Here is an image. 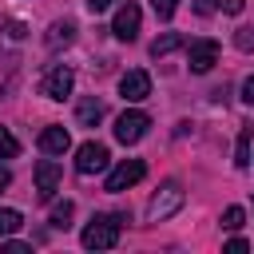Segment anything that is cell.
<instances>
[{
    "label": "cell",
    "mask_w": 254,
    "mask_h": 254,
    "mask_svg": "<svg viewBox=\"0 0 254 254\" xmlns=\"http://www.w3.org/2000/svg\"><path fill=\"white\" fill-rule=\"evenodd\" d=\"M123 222H127V214H95V218L83 226L79 242H83L87 250H111V246L119 242V230H123Z\"/></svg>",
    "instance_id": "6da1fadb"
},
{
    "label": "cell",
    "mask_w": 254,
    "mask_h": 254,
    "mask_svg": "<svg viewBox=\"0 0 254 254\" xmlns=\"http://www.w3.org/2000/svg\"><path fill=\"white\" fill-rule=\"evenodd\" d=\"M183 198H187V190L171 179V183H163L155 194H151V202H147V222H163V218H171L179 206H183Z\"/></svg>",
    "instance_id": "7a4b0ae2"
},
{
    "label": "cell",
    "mask_w": 254,
    "mask_h": 254,
    "mask_svg": "<svg viewBox=\"0 0 254 254\" xmlns=\"http://www.w3.org/2000/svg\"><path fill=\"white\" fill-rule=\"evenodd\" d=\"M147 127H151V115L147 111H123L119 119H115V139L123 143V147H131V143H139L143 135H147Z\"/></svg>",
    "instance_id": "3957f363"
},
{
    "label": "cell",
    "mask_w": 254,
    "mask_h": 254,
    "mask_svg": "<svg viewBox=\"0 0 254 254\" xmlns=\"http://www.w3.org/2000/svg\"><path fill=\"white\" fill-rule=\"evenodd\" d=\"M143 175H147V163H143V159H123V163H119V167L107 175V183H103V187H107L111 194H119V190L135 187Z\"/></svg>",
    "instance_id": "277c9868"
},
{
    "label": "cell",
    "mask_w": 254,
    "mask_h": 254,
    "mask_svg": "<svg viewBox=\"0 0 254 254\" xmlns=\"http://www.w3.org/2000/svg\"><path fill=\"white\" fill-rule=\"evenodd\" d=\"M187 64L194 75H206L214 64H218V40H190L187 48Z\"/></svg>",
    "instance_id": "5b68a950"
},
{
    "label": "cell",
    "mask_w": 254,
    "mask_h": 254,
    "mask_svg": "<svg viewBox=\"0 0 254 254\" xmlns=\"http://www.w3.org/2000/svg\"><path fill=\"white\" fill-rule=\"evenodd\" d=\"M107 163H111V155H107V147L95 143V139L75 151V171H79V175H99V171H107Z\"/></svg>",
    "instance_id": "8992f818"
},
{
    "label": "cell",
    "mask_w": 254,
    "mask_h": 254,
    "mask_svg": "<svg viewBox=\"0 0 254 254\" xmlns=\"http://www.w3.org/2000/svg\"><path fill=\"white\" fill-rule=\"evenodd\" d=\"M139 24H143V12H139V4H131V0H127V4L115 12L111 32H115V40H127V44H131V40L139 36Z\"/></svg>",
    "instance_id": "52a82bcc"
},
{
    "label": "cell",
    "mask_w": 254,
    "mask_h": 254,
    "mask_svg": "<svg viewBox=\"0 0 254 254\" xmlns=\"http://www.w3.org/2000/svg\"><path fill=\"white\" fill-rule=\"evenodd\" d=\"M71 87H75V75H71V67H52L48 75H44V83H40V91L48 95V99H67L71 95Z\"/></svg>",
    "instance_id": "ba28073f"
},
{
    "label": "cell",
    "mask_w": 254,
    "mask_h": 254,
    "mask_svg": "<svg viewBox=\"0 0 254 254\" xmlns=\"http://www.w3.org/2000/svg\"><path fill=\"white\" fill-rule=\"evenodd\" d=\"M119 95H123L127 103H139V99H147V95H151V75H147L143 67H131V71H123V79H119Z\"/></svg>",
    "instance_id": "9c48e42d"
},
{
    "label": "cell",
    "mask_w": 254,
    "mask_h": 254,
    "mask_svg": "<svg viewBox=\"0 0 254 254\" xmlns=\"http://www.w3.org/2000/svg\"><path fill=\"white\" fill-rule=\"evenodd\" d=\"M60 175H64V171H60V163H56V159H40V163H36V194H40L44 202L56 194Z\"/></svg>",
    "instance_id": "30bf717a"
},
{
    "label": "cell",
    "mask_w": 254,
    "mask_h": 254,
    "mask_svg": "<svg viewBox=\"0 0 254 254\" xmlns=\"http://www.w3.org/2000/svg\"><path fill=\"white\" fill-rule=\"evenodd\" d=\"M67 147H71L67 127H44V131H40V151H44V155H64Z\"/></svg>",
    "instance_id": "8fae6325"
},
{
    "label": "cell",
    "mask_w": 254,
    "mask_h": 254,
    "mask_svg": "<svg viewBox=\"0 0 254 254\" xmlns=\"http://www.w3.org/2000/svg\"><path fill=\"white\" fill-rule=\"evenodd\" d=\"M183 44H187V40H183L179 32H163V36H159V40L151 44V56H155V60H163V56H171V52H179Z\"/></svg>",
    "instance_id": "7c38bea8"
},
{
    "label": "cell",
    "mask_w": 254,
    "mask_h": 254,
    "mask_svg": "<svg viewBox=\"0 0 254 254\" xmlns=\"http://www.w3.org/2000/svg\"><path fill=\"white\" fill-rule=\"evenodd\" d=\"M75 119H79L83 127H95V123L103 119V103H99L95 95H91V99H83V103L75 107Z\"/></svg>",
    "instance_id": "4fadbf2b"
},
{
    "label": "cell",
    "mask_w": 254,
    "mask_h": 254,
    "mask_svg": "<svg viewBox=\"0 0 254 254\" xmlns=\"http://www.w3.org/2000/svg\"><path fill=\"white\" fill-rule=\"evenodd\" d=\"M71 36H75V24H71V20H64V24H52V28H48V48L71 44Z\"/></svg>",
    "instance_id": "5bb4252c"
},
{
    "label": "cell",
    "mask_w": 254,
    "mask_h": 254,
    "mask_svg": "<svg viewBox=\"0 0 254 254\" xmlns=\"http://www.w3.org/2000/svg\"><path fill=\"white\" fill-rule=\"evenodd\" d=\"M250 139H254V127H242L234 147V167H250Z\"/></svg>",
    "instance_id": "9a60e30c"
},
{
    "label": "cell",
    "mask_w": 254,
    "mask_h": 254,
    "mask_svg": "<svg viewBox=\"0 0 254 254\" xmlns=\"http://www.w3.org/2000/svg\"><path fill=\"white\" fill-rule=\"evenodd\" d=\"M71 214H75V202H67V198L56 202V206H52V226H56V230H67V226H71Z\"/></svg>",
    "instance_id": "2e32d148"
},
{
    "label": "cell",
    "mask_w": 254,
    "mask_h": 254,
    "mask_svg": "<svg viewBox=\"0 0 254 254\" xmlns=\"http://www.w3.org/2000/svg\"><path fill=\"white\" fill-rule=\"evenodd\" d=\"M20 226H24V218H20V210H8V206H4V210H0V238H8V234H16Z\"/></svg>",
    "instance_id": "e0dca14e"
},
{
    "label": "cell",
    "mask_w": 254,
    "mask_h": 254,
    "mask_svg": "<svg viewBox=\"0 0 254 254\" xmlns=\"http://www.w3.org/2000/svg\"><path fill=\"white\" fill-rule=\"evenodd\" d=\"M20 155V143H16V135L8 131V127H0V159H16Z\"/></svg>",
    "instance_id": "ac0fdd59"
},
{
    "label": "cell",
    "mask_w": 254,
    "mask_h": 254,
    "mask_svg": "<svg viewBox=\"0 0 254 254\" xmlns=\"http://www.w3.org/2000/svg\"><path fill=\"white\" fill-rule=\"evenodd\" d=\"M242 222H246V214H242V206H226V210H222V226H226V230H238Z\"/></svg>",
    "instance_id": "d6986e66"
},
{
    "label": "cell",
    "mask_w": 254,
    "mask_h": 254,
    "mask_svg": "<svg viewBox=\"0 0 254 254\" xmlns=\"http://www.w3.org/2000/svg\"><path fill=\"white\" fill-rule=\"evenodd\" d=\"M234 44H238V52H254V28H238Z\"/></svg>",
    "instance_id": "ffe728a7"
},
{
    "label": "cell",
    "mask_w": 254,
    "mask_h": 254,
    "mask_svg": "<svg viewBox=\"0 0 254 254\" xmlns=\"http://www.w3.org/2000/svg\"><path fill=\"white\" fill-rule=\"evenodd\" d=\"M151 8H155V16H159V20H171V16H175V8H179V0H151Z\"/></svg>",
    "instance_id": "44dd1931"
},
{
    "label": "cell",
    "mask_w": 254,
    "mask_h": 254,
    "mask_svg": "<svg viewBox=\"0 0 254 254\" xmlns=\"http://www.w3.org/2000/svg\"><path fill=\"white\" fill-rule=\"evenodd\" d=\"M242 103H250V107H254V75H246V79H242Z\"/></svg>",
    "instance_id": "7402d4cb"
},
{
    "label": "cell",
    "mask_w": 254,
    "mask_h": 254,
    "mask_svg": "<svg viewBox=\"0 0 254 254\" xmlns=\"http://www.w3.org/2000/svg\"><path fill=\"white\" fill-rule=\"evenodd\" d=\"M218 4H222V0H194V12H198V16H210Z\"/></svg>",
    "instance_id": "603a6c76"
},
{
    "label": "cell",
    "mask_w": 254,
    "mask_h": 254,
    "mask_svg": "<svg viewBox=\"0 0 254 254\" xmlns=\"http://www.w3.org/2000/svg\"><path fill=\"white\" fill-rule=\"evenodd\" d=\"M0 250H4V254H28L32 246H24V242H0Z\"/></svg>",
    "instance_id": "cb8c5ba5"
},
{
    "label": "cell",
    "mask_w": 254,
    "mask_h": 254,
    "mask_svg": "<svg viewBox=\"0 0 254 254\" xmlns=\"http://www.w3.org/2000/svg\"><path fill=\"white\" fill-rule=\"evenodd\" d=\"M4 32H8L12 40H20V36H24V24H20V20H8V28H4Z\"/></svg>",
    "instance_id": "d4e9b609"
},
{
    "label": "cell",
    "mask_w": 254,
    "mask_h": 254,
    "mask_svg": "<svg viewBox=\"0 0 254 254\" xmlns=\"http://www.w3.org/2000/svg\"><path fill=\"white\" fill-rule=\"evenodd\" d=\"M222 8H226V12H230V16H238V12H242V8H246V0H226V4H222Z\"/></svg>",
    "instance_id": "484cf974"
},
{
    "label": "cell",
    "mask_w": 254,
    "mask_h": 254,
    "mask_svg": "<svg viewBox=\"0 0 254 254\" xmlns=\"http://www.w3.org/2000/svg\"><path fill=\"white\" fill-rule=\"evenodd\" d=\"M226 250H250V242H246V238H230V242H226Z\"/></svg>",
    "instance_id": "4316f807"
},
{
    "label": "cell",
    "mask_w": 254,
    "mask_h": 254,
    "mask_svg": "<svg viewBox=\"0 0 254 254\" xmlns=\"http://www.w3.org/2000/svg\"><path fill=\"white\" fill-rule=\"evenodd\" d=\"M111 4H115V0H87V8H91V12H103V8H111Z\"/></svg>",
    "instance_id": "83f0119b"
},
{
    "label": "cell",
    "mask_w": 254,
    "mask_h": 254,
    "mask_svg": "<svg viewBox=\"0 0 254 254\" xmlns=\"http://www.w3.org/2000/svg\"><path fill=\"white\" fill-rule=\"evenodd\" d=\"M4 187H12V171H8V167H0V190H4Z\"/></svg>",
    "instance_id": "f1b7e54d"
}]
</instances>
